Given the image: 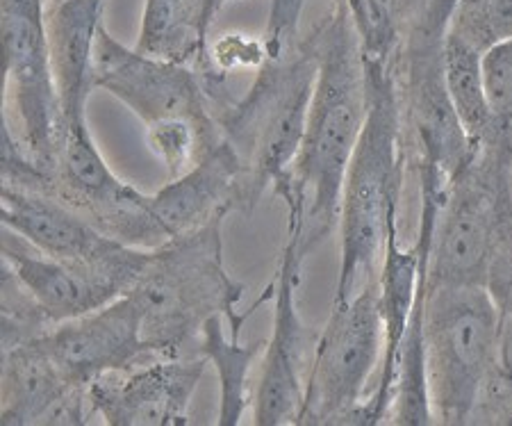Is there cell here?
<instances>
[{
	"label": "cell",
	"instance_id": "cell-2",
	"mask_svg": "<svg viewBox=\"0 0 512 426\" xmlns=\"http://www.w3.org/2000/svg\"><path fill=\"white\" fill-rule=\"evenodd\" d=\"M365 71L367 119L344 180L335 303L378 278L403 187V119L390 60L365 57Z\"/></svg>",
	"mask_w": 512,
	"mask_h": 426
},
{
	"label": "cell",
	"instance_id": "cell-11",
	"mask_svg": "<svg viewBox=\"0 0 512 426\" xmlns=\"http://www.w3.org/2000/svg\"><path fill=\"white\" fill-rule=\"evenodd\" d=\"M151 260V249H132L112 262H64L3 247L5 272L26 290L53 326L69 322L117 301L132 290Z\"/></svg>",
	"mask_w": 512,
	"mask_h": 426
},
{
	"label": "cell",
	"instance_id": "cell-23",
	"mask_svg": "<svg viewBox=\"0 0 512 426\" xmlns=\"http://www.w3.org/2000/svg\"><path fill=\"white\" fill-rule=\"evenodd\" d=\"M226 3H230V0H217V7H219V12L224 10V5H226Z\"/></svg>",
	"mask_w": 512,
	"mask_h": 426
},
{
	"label": "cell",
	"instance_id": "cell-19",
	"mask_svg": "<svg viewBox=\"0 0 512 426\" xmlns=\"http://www.w3.org/2000/svg\"><path fill=\"white\" fill-rule=\"evenodd\" d=\"M267 342L242 344L239 338L230 340L221 333V317L214 315L203 324L201 347L198 356L208 358L219 374L221 401H219V424L235 426L242 422V415L251 406V383L249 374L253 360L264 351Z\"/></svg>",
	"mask_w": 512,
	"mask_h": 426
},
{
	"label": "cell",
	"instance_id": "cell-16",
	"mask_svg": "<svg viewBox=\"0 0 512 426\" xmlns=\"http://www.w3.org/2000/svg\"><path fill=\"white\" fill-rule=\"evenodd\" d=\"M105 0H46V35L64 135L89 130L87 101L94 85V46Z\"/></svg>",
	"mask_w": 512,
	"mask_h": 426
},
{
	"label": "cell",
	"instance_id": "cell-22",
	"mask_svg": "<svg viewBox=\"0 0 512 426\" xmlns=\"http://www.w3.org/2000/svg\"><path fill=\"white\" fill-rule=\"evenodd\" d=\"M210 60L214 67L224 73L244 67L260 69L267 62V51H264L262 39H251L246 35H226L219 37L210 46Z\"/></svg>",
	"mask_w": 512,
	"mask_h": 426
},
{
	"label": "cell",
	"instance_id": "cell-21",
	"mask_svg": "<svg viewBox=\"0 0 512 426\" xmlns=\"http://www.w3.org/2000/svg\"><path fill=\"white\" fill-rule=\"evenodd\" d=\"M308 0H271V10L262 42L269 62H285L299 53L303 37L299 21Z\"/></svg>",
	"mask_w": 512,
	"mask_h": 426
},
{
	"label": "cell",
	"instance_id": "cell-3",
	"mask_svg": "<svg viewBox=\"0 0 512 426\" xmlns=\"http://www.w3.org/2000/svg\"><path fill=\"white\" fill-rule=\"evenodd\" d=\"M221 224L224 217L151 249V260L128 292L142 306L144 335L162 358L185 356L187 344L219 313L226 315L230 335L239 338L253 310L276 297V283H271L251 310L239 313L244 285L224 267Z\"/></svg>",
	"mask_w": 512,
	"mask_h": 426
},
{
	"label": "cell",
	"instance_id": "cell-15",
	"mask_svg": "<svg viewBox=\"0 0 512 426\" xmlns=\"http://www.w3.org/2000/svg\"><path fill=\"white\" fill-rule=\"evenodd\" d=\"M0 217L7 231L21 235L39 253L55 260L112 262L137 249L105 235L64 201L28 187L3 183Z\"/></svg>",
	"mask_w": 512,
	"mask_h": 426
},
{
	"label": "cell",
	"instance_id": "cell-6",
	"mask_svg": "<svg viewBox=\"0 0 512 426\" xmlns=\"http://www.w3.org/2000/svg\"><path fill=\"white\" fill-rule=\"evenodd\" d=\"M385 349L378 278L346 301H333L312 347L296 424H358L365 390Z\"/></svg>",
	"mask_w": 512,
	"mask_h": 426
},
{
	"label": "cell",
	"instance_id": "cell-18",
	"mask_svg": "<svg viewBox=\"0 0 512 426\" xmlns=\"http://www.w3.org/2000/svg\"><path fill=\"white\" fill-rule=\"evenodd\" d=\"M483 57V51H478L476 46L453 35L447 28V37H444V78H447L453 110H456V117L467 139L472 142L474 151L490 142L494 130H497L490 98H487Z\"/></svg>",
	"mask_w": 512,
	"mask_h": 426
},
{
	"label": "cell",
	"instance_id": "cell-5",
	"mask_svg": "<svg viewBox=\"0 0 512 426\" xmlns=\"http://www.w3.org/2000/svg\"><path fill=\"white\" fill-rule=\"evenodd\" d=\"M424 338L435 422H472L501 367V308L490 285H426Z\"/></svg>",
	"mask_w": 512,
	"mask_h": 426
},
{
	"label": "cell",
	"instance_id": "cell-4",
	"mask_svg": "<svg viewBox=\"0 0 512 426\" xmlns=\"http://www.w3.org/2000/svg\"><path fill=\"white\" fill-rule=\"evenodd\" d=\"M317 80V53L312 37H303L299 53L285 62H264L242 98L230 92L212 101L226 142L244 167L242 203L251 212L267 187L285 185L299 158L312 94Z\"/></svg>",
	"mask_w": 512,
	"mask_h": 426
},
{
	"label": "cell",
	"instance_id": "cell-20",
	"mask_svg": "<svg viewBox=\"0 0 512 426\" xmlns=\"http://www.w3.org/2000/svg\"><path fill=\"white\" fill-rule=\"evenodd\" d=\"M449 32L487 53L512 39V0H458Z\"/></svg>",
	"mask_w": 512,
	"mask_h": 426
},
{
	"label": "cell",
	"instance_id": "cell-1",
	"mask_svg": "<svg viewBox=\"0 0 512 426\" xmlns=\"http://www.w3.org/2000/svg\"><path fill=\"white\" fill-rule=\"evenodd\" d=\"M317 80L299 158L292 169L294 190L305 196L303 256L340 226L346 171L367 119V71L358 28L346 0L312 32Z\"/></svg>",
	"mask_w": 512,
	"mask_h": 426
},
{
	"label": "cell",
	"instance_id": "cell-12",
	"mask_svg": "<svg viewBox=\"0 0 512 426\" xmlns=\"http://www.w3.org/2000/svg\"><path fill=\"white\" fill-rule=\"evenodd\" d=\"M39 342L69 379L85 388L105 374L135 370L146 356H158L144 335V310L130 294L94 313L55 324L39 335Z\"/></svg>",
	"mask_w": 512,
	"mask_h": 426
},
{
	"label": "cell",
	"instance_id": "cell-7",
	"mask_svg": "<svg viewBox=\"0 0 512 426\" xmlns=\"http://www.w3.org/2000/svg\"><path fill=\"white\" fill-rule=\"evenodd\" d=\"M3 130L39 171H51L62 112L46 35V0H3Z\"/></svg>",
	"mask_w": 512,
	"mask_h": 426
},
{
	"label": "cell",
	"instance_id": "cell-8",
	"mask_svg": "<svg viewBox=\"0 0 512 426\" xmlns=\"http://www.w3.org/2000/svg\"><path fill=\"white\" fill-rule=\"evenodd\" d=\"M94 85L119 98L146 128L192 121L203 128L221 130L201 73L192 64L162 60L123 46L105 26L98 28L94 46Z\"/></svg>",
	"mask_w": 512,
	"mask_h": 426
},
{
	"label": "cell",
	"instance_id": "cell-10",
	"mask_svg": "<svg viewBox=\"0 0 512 426\" xmlns=\"http://www.w3.org/2000/svg\"><path fill=\"white\" fill-rule=\"evenodd\" d=\"M287 206V237L280 256L276 281V315L274 333L267 340L262 358V374L255 392V424L283 426L296 424L305 397V326L301 322L296 292L301 285L303 267V231H305V201L299 196L285 201Z\"/></svg>",
	"mask_w": 512,
	"mask_h": 426
},
{
	"label": "cell",
	"instance_id": "cell-9",
	"mask_svg": "<svg viewBox=\"0 0 512 426\" xmlns=\"http://www.w3.org/2000/svg\"><path fill=\"white\" fill-rule=\"evenodd\" d=\"M490 146H481L451 180L437 212L428 285H490L499 206Z\"/></svg>",
	"mask_w": 512,
	"mask_h": 426
},
{
	"label": "cell",
	"instance_id": "cell-13",
	"mask_svg": "<svg viewBox=\"0 0 512 426\" xmlns=\"http://www.w3.org/2000/svg\"><path fill=\"white\" fill-rule=\"evenodd\" d=\"M203 356L164 358L160 363L112 372L89 385L92 413L107 426H183L205 374Z\"/></svg>",
	"mask_w": 512,
	"mask_h": 426
},
{
	"label": "cell",
	"instance_id": "cell-17",
	"mask_svg": "<svg viewBox=\"0 0 512 426\" xmlns=\"http://www.w3.org/2000/svg\"><path fill=\"white\" fill-rule=\"evenodd\" d=\"M242 176V160L224 139L187 174L171 178V183L148 196L153 219L158 221L167 242L194 233L239 208Z\"/></svg>",
	"mask_w": 512,
	"mask_h": 426
},
{
	"label": "cell",
	"instance_id": "cell-14",
	"mask_svg": "<svg viewBox=\"0 0 512 426\" xmlns=\"http://www.w3.org/2000/svg\"><path fill=\"white\" fill-rule=\"evenodd\" d=\"M89 388L69 379L39 338L3 349L0 422L7 426L89 424Z\"/></svg>",
	"mask_w": 512,
	"mask_h": 426
}]
</instances>
